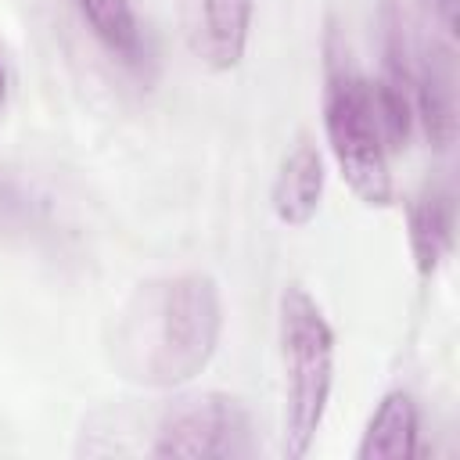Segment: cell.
Returning <instances> with one entry per match:
<instances>
[{
    "label": "cell",
    "instance_id": "cell-1",
    "mask_svg": "<svg viewBox=\"0 0 460 460\" xmlns=\"http://www.w3.org/2000/svg\"><path fill=\"white\" fill-rule=\"evenodd\" d=\"M223 298L208 273H169L137 284L111 320L115 370L147 388H176L198 377L219 349Z\"/></svg>",
    "mask_w": 460,
    "mask_h": 460
},
{
    "label": "cell",
    "instance_id": "cell-2",
    "mask_svg": "<svg viewBox=\"0 0 460 460\" xmlns=\"http://www.w3.org/2000/svg\"><path fill=\"white\" fill-rule=\"evenodd\" d=\"M323 129L331 155L352 187V194L370 205H392L388 140L377 108L374 83L349 61L345 47L327 36V79H323Z\"/></svg>",
    "mask_w": 460,
    "mask_h": 460
},
{
    "label": "cell",
    "instance_id": "cell-3",
    "mask_svg": "<svg viewBox=\"0 0 460 460\" xmlns=\"http://www.w3.org/2000/svg\"><path fill=\"white\" fill-rule=\"evenodd\" d=\"M280 367H284V431L280 449L302 460L323 424L334 388V331L302 284L280 291Z\"/></svg>",
    "mask_w": 460,
    "mask_h": 460
},
{
    "label": "cell",
    "instance_id": "cell-4",
    "mask_svg": "<svg viewBox=\"0 0 460 460\" xmlns=\"http://www.w3.org/2000/svg\"><path fill=\"white\" fill-rule=\"evenodd\" d=\"M151 456L172 460H241L255 453L252 420L241 399L223 392H201L176 399L147 446Z\"/></svg>",
    "mask_w": 460,
    "mask_h": 460
},
{
    "label": "cell",
    "instance_id": "cell-5",
    "mask_svg": "<svg viewBox=\"0 0 460 460\" xmlns=\"http://www.w3.org/2000/svg\"><path fill=\"white\" fill-rule=\"evenodd\" d=\"M255 0H183L187 43L216 72L234 68L244 58Z\"/></svg>",
    "mask_w": 460,
    "mask_h": 460
},
{
    "label": "cell",
    "instance_id": "cell-6",
    "mask_svg": "<svg viewBox=\"0 0 460 460\" xmlns=\"http://www.w3.org/2000/svg\"><path fill=\"white\" fill-rule=\"evenodd\" d=\"M413 115L435 151H449L456 140V58L453 43L431 40L413 72Z\"/></svg>",
    "mask_w": 460,
    "mask_h": 460
},
{
    "label": "cell",
    "instance_id": "cell-7",
    "mask_svg": "<svg viewBox=\"0 0 460 460\" xmlns=\"http://www.w3.org/2000/svg\"><path fill=\"white\" fill-rule=\"evenodd\" d=\"M323 198V158L313 140H298L277 172L273 183V212L284 226H305L313 223Z\"/></svg>",
    "mask_w": 460,
    "mask_h": 460
},
{
    "label": "cell",
    "instance_id": "cell-8",
    "mask_svg": "<svg viewBox=\"0 0 460 460\" xmlns=\"http://www.w3.org/2000/svg\"><path fill=\"white\" fill-rule=\"evenodd\" d=\"M417 438H420L417 402L410 399V392L395 388L377 402L356 456L359 460H410L417 456Z\"/></svg>",
    "mask_w": 460,
    "mask_h": 460
},
{
    "label": "cell",
    "instance_id": "cell-9",
    "mask_svg": "<svg viewBox=\"0 0 460 460\" xmlns=\"http://www.w3.org/2000/svg\"><path fill=\"white\" fill-rule=\"evenodd\" d=\"M79 18L93 32V40L126 68L140 72L147 65L144 25L133 11V0H75Z\"/></svg>",
    "mask_w": 460,
    "mask_h": 460
},
{
    "label": "cell",
    "instance_id": "cell-10",
    "mask_svg": "<svg viewBox=\"0 0 460 460\" xmlns=\"http://www.w3.org/2000/svg\"><path fill=\"white\" fill-rule=\"evenodd\" d=\"M453 248V194L446 187H428L410 205V252L424 277H431Z\"/></svg>",
    "mask_w": 460,
    "mask_h": 460
},
{
    "label": "cell",
    "instance_id": "cell-11",
    "mask_svg": "<svg viewBox=\"0 0 460 460\" xmlns=\"http://www.w3.org/2000/svg\"><path fill=\"white\" fill-rule=\"evenodd\" d=\"M7 90H11V75H7V61H4V50H0V111L7 104Z\"/></svg>",
    "mask_w": 460,
    "mask_h": 460
}]
</instances>
